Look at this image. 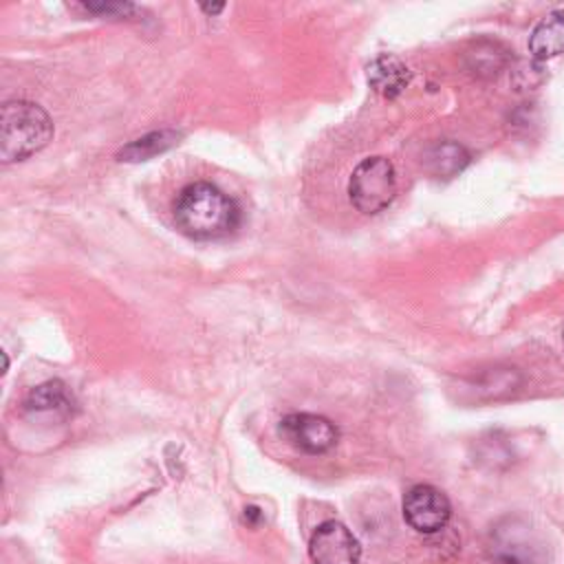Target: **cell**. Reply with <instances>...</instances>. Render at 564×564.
<instances>
[{"instance_id":"cell-1","label":"cell","mask_w":564,"mask_h":564,"mask_svg":"<svg viewBox=\"0 0 564 564\" xmlns=\"http://www.w3.org/2000/svg\"><path fill=\"white\" fill-rule=\"evenodd\" d=\"M176 227L194 240H218L240 227L238 203L212 183L185 185L174 200Z\"/></svg>"},{"instance_id":"cell-2","label":"cell","mask_w":564,"mask_h":564,"mask_svg":"<svg viewBox=\"0 0 564 564\" xmlns=\"http://www.w3.org/2000/svg\"><path fill=\"white\" fill-rule=\"evenodd\" d=\"M53 137L48 112L33 101H7L0 112V159L22 161L40 152Z\"/></svg>"},{"instance_id":"cell-3","label":"cell","mask_w":564,"mask_h":564,"mask_svg":"<svg viewBox=\"0 0 564 564\" xmlns=\"http://www.w3.org/2000/svg\"><path fill=\"white\" fill-rule=\"evenodd\" d=\"M348 196L357 212L379 214L397 196V174L394 165L386 156L364 159L350 174Z\"/></svg>"},{"instance_id":"cell-4","label":"cell","mask_w":564,"mask_h":564,"mask_svg":"<svg viewBox=\"0 0 564 564\" xmlns=\"http://www.w3.org/2000/svg\"><path fill=\"white\" fill-rule=\"evenodd\" d=\"M405 522L423 535L438 533L452 518V505L447 496L432 485H414L403 496Z\"/></svg>"},{"instance_id":"cell-5","label":"cell","mask_w":564,"mask_h":564,"mask_svg":"<svg viewBox=\"0 0 564 564\" xmlns=\"http://www.w3.org/2000/svg\"><path fill=\"white\" fill-rule=\"evenodd\" d=\"M280 434L300 452L324 454L337 445L339 430L333 421L319 414L297 412L280 421Z\"/></svg>"},{"instance_id":"cell-6","label":"cell","mask_w":564,"mask_h":564,"mask_svg":"<svg viewBox=\"0 0 564 564\" xmlns=\"http://www.w3.org/2000/svg\"><path fill=\"white\" fill-rule=\"evenodd\" d=\"M308 555L313 564H359L361 546L346 524L326 520L313 531Z\"/></svg>"},{"instance_id":"cell-7","label":"cell","mask_w":564,"mask_h":564,"mask_svg":"<svg viewBox=\"0 0 564 564\" xmlns=\"http://www.w3.org/2000/svg\"><path fill=\"white\" fill-rule=\"evenodd\" d=\"M487 551L496 564H535L538 562V546L531 540L529 531L513 524L505 527L502 531H496Z\"/></svg>"},{"instance_id":"cell-8","label":"cell","mask_w":564,"mask_h":564,"mask_svg":"<svg viewBox=\"0 0 564 564\" xmlns=\"http://www.w3.org/2000/svg\"><path fill=\"white\" fill-rule=\"evenodd\" d=\"M529 53L535 62H544L564 53V9L546 13L529 35Z\"/></svg>"},{"instance_id":"cell-9","label":"cell","mask_w":564,"mask_h":564,"mask_svg":"<svg viewBox=\"0 0 564 564\" xmlns=\"http://www.w3.org/2000/svg\"><path fill=\"white\" fill-rule=\"evenodd\" d=\"M368 84L383 97H397L410 82L408 66L394 55H379L368 64Z\"/></svg>"},{"instance_id":"cell-10","label":"cell","mask_w":564,"mask_h":564,"mask_svg":"<svg viewBox=\"0 0 564 564\" xmlns=\"http://www.w3.org/2000/svg\"><path fill=\"white\" fill-rule=\"evenodd\" d=\"M469 163V152L456 141H441L425 154V167L436 178H454Z\"/></svg>"},{"instance_id":"cell-11","label":"cell","mask_w":564,"mask_h":564,"mask_svg":"<svg viewBox=\"0 0 564 564\" xmlns=\"http://www.w3.org/2000/svg\"><path fill=\"white\" fill-rule=\"evenodd\" d=\"M24 408L29 412H55V414H68L73 410V394L66 388V383L53 379V381H44L40 386H35L26 399H24Z\"/></svg>"},{"instance_id":"cell-12","label":"cell","mask_w":564,"mask_h":564,"mask_svg":"<svg viewBox=\"0 0 564 564\" xmlns=\"http://www.w3.org/2000/svg\"><path fill=\"white\" fill-rule=\"evenodd\" d=\"M174 143H178V134L174 130H159V132H150L141 139H134L132 143H128L121 152H119V161H145L159 152H165L167 148H172Z\"/></svg>"},{"instance_id":"cell-13","label":"cell","mask_w":564,"mask_h":564,"mask_svg":"<svg viewBox=\"0 0 564 564\" xmlns=\"http://www.w3.org/2000/svg\"><path fill=\"white\" fill-rule=\"evenodd\" d=\"M471 57H474V64H471V68H476V73L482 68V62H487V66H485V73H496L500 66H502V62H505V57H502V53H496V44H487V51H482L480 46H476V51L471 53Z\"/></svg>"},{"instance_id":"cell-14","label":"cell","mask_w":564,"mask_h":564,"mask_svg":"<svg viewBox=\"0 0 564 564\" xmlns=\"http://www.w3.org/2000/svg\"><path fill=\"white\" fill-rule=\"evenodd\" d=\"M86 11H90V13H99V15H115V13H123L126 15V11H132L134 7L132 4H121V2H88V4H82Z\"/></svg>"},{"instance_id":"cell-15","label":"cell","mask_w":564,"mask_h":564,"mask_svg":"<svg viewBox=\"0 0 564 564\" xmlns=\"http://www.w3.org/2000/svg\"><path fill=\"white\" fill-rule=\"evenodd\" d=\"M200 9H203L205 13H212V15H214V13H220V11L225 9V4H200Z\"/></svg>"},{"instance_id":"cell-16","label":"cell","mask_w":564,"mask_h":564,"mask_svg":"<svg viewBox=\"0 0 564 564\" xmlns=\"http://www.w3.org/2000/svg\"><path fill=\"white\" fill-rule=\"evenodd\" d=\"M562 341H564V333H562Z\"/></svg>"}]
</instances>
